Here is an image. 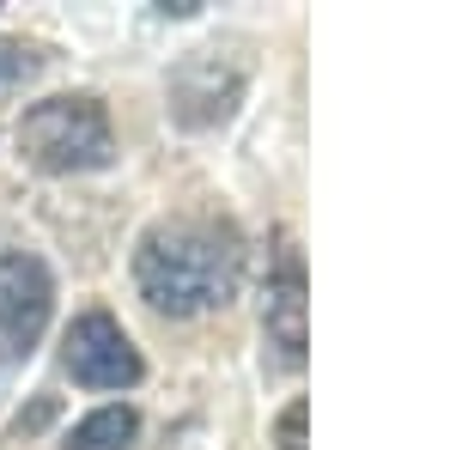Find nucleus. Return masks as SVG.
<instances>
[{"instance_id": "1", "label": "nucleus", "mask_w": 456, "mask_h": 450, "mask_svg": "<svg viewBox=\"0 0 456 450\" xmlns=\"http://www.w3.org/2000/svg\"><path fill=\"white\" fill-rule=\"evenodd\" d=\"M244 250L219 219H159L134 250V286L159 316L219 311L238 292Z\"/></svg>"}, {"instance_id": "2", "label": "nucleus", "mask_w": 456, "mask_h": 450, "mask_svg": "<svg viewBox=\"0 0 456 450\" xmlns=\"http://www.w3.org/2000/svg\"><path fill=\"white\" fill-rule=\"evenodd\" d=\"M19 152L49 176H79L104 171L116 159V135H110V110L92 92H61L43 98L19 116Z\"/></svg>"}, {"instance_id": "3", "label": "nucleus", "mask_w": 456, "mask_h": 450, "mask_svg": "<svg viewBox=\"0 0 456 450\" xmlns=\"http://www.w3.org/2000/svg\"><path fill=\"white\" fill-rule=\"evenodd\" d=\"M55 311V274L31 250H6L0 256V365L31 359Z\"/></svg>"}, {"instance_id": "4", "label": "nucleus", "mask_w": 456, "mask_h": 450, "mask_svg": "<svg viewBox=\"0 0 456 450\" xmlns=\"http://www.w3.org/2000/svg\"><path fill=\"white\" fill-rule=\"evenodd\" d=\"M61 359H68L73 383H86V389H134V383L146 378L134 335L110 311H79L73 316L68 341H61Z\"/></svg>"}, {"instance_id": "5", "label": "nucleus", "mask_w": 456, "mask_h": 450, "mask_svg": "<svg viewBox=\"0 0 456 450\" xmlns=\"http://www.w3.org/2000/svg\"><path fill=\"white\" fill-rule=\"evenodd\" d=\"M244 98V61L219 55V49H195L183 55L171 73V116L183 128H219Z\"/></svg>"}, {"instance_id": "6", "label": "nucleus", "mask_w": 456, "mask_h": 450, "mask_svg": "<svg viewBox=\"0 0 456 450\" xmlns=\"http://www.w3.org/2000/svg\"><path fill=\"white\" fill-rule=\"evenodd\" d=\"M305 262L286 250L274 262V274L262 286V335L281 353V365H305V347H311V323H305Z\"/></svg>"}, {"instance_id": "7", "label": "nucleus", "mask_w": 456, "mask_h": 450, "mask_svg": "<svg viewBox=\"0 0 456 450\" xmlns=\"http://www.w3.org/2000/svg\"><path fill=\"white\" fill-rule=\"evenodd\" d=\"M134 432H141V414L128 402H104V408H92V414L73 426L61 450H128Z\"/></svg>"}, {"instance_id": "8", "label": "nucleus", "mask_w": 456, "mask_h": 450, "mask_svg": "<svg viewBox=\"0 0 456 450\" xmlns=\"http://www.w3.org/2000/svg\"><path fill=\"white\" fill-rule=\"evenodd\" d=\"M305 426H311V402H286L281 420H274V450H305Z\"/></svg>"}, {"instance_id": "9", "label": "nucleus", "mask_w": 456, "mask_h": 450, "mask_svg": "<svg viewBox=\"0 0 456 450\" xmlns=\"http://www.w3.org/2000/svg\"><path fill=\"white\" fill-rule=\"evenodd\" d=\"M37 68H43V61H37V49L6 43V37H0V92H6V86H19V79H31Z\"/></svg>"}, {"instance_id": "10", "label": "nucleus", "mask_w": 456, "mask_h": 450, "mask_svg": "<svg viewBox=\"0 0 456 450\" xmlns=\"http://www.w3.org/2000/svg\"><path fill=\"white\" fill-rule=\"evenodd\" d=\"M159 12H171V19H189V12H201V0H152Z\"/></svg>"}]
</instances>
